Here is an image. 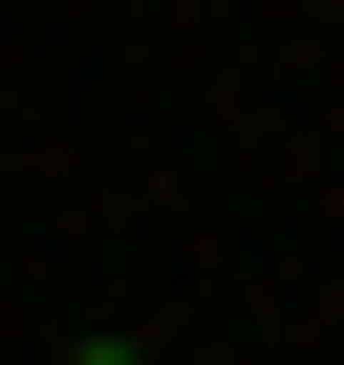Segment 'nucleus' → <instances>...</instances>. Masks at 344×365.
Here are the masks:
<instances>
[{
	"label": "nucleus",
	"instance_id": "1",
	"mask_svg": "<svg viewBox=\"0 0 344 365\" xmlns=\"http://www.w3.org/2000/svg\"><path fill=\"white\" fill-rule=\"evenodd\" d=\"M65 365H151V344H65Z\"/></svg>",
	"mask_w": 344,
	"mask_h": 365
}]
</instances>
